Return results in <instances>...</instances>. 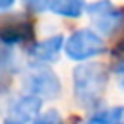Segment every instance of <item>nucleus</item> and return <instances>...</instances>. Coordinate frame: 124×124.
<instances>
[{"mask_svg": "<svg viewBox=\"0 0 124 124\" xmlns=\"http://www.w3.org/2000/svg\"><path fill=\"white\" fill-rule=\"evenodd\" d=\"M109 71L99 60H89L77 64L71 71V86L73 97L78 106L84 109H99L104 101V93L108 88Z\"/></svg>", "mask_w": 124, "mask_h": 124, "instance_id": "obj_1", "label": "nucleus"}, {"mask_svg": "<svg viewBox=\"0 0 124 124\" xmlns=\"http://www.w3.org/2000/svg\"><path fill=\"white\" fill-rule=\"evenodd\" d=\"M108 51L104 39L91 27H78L64 40V55L71 62H89Z\"/></svg>", "mask_w": 124, "mask_h": 124, "instance_id": "obj_2", "label": "nucleus"}, {"mask_svg": "<svg viewBox=\"0 0 124 124\" xmlns=\"http://www.w3.org/2000/svg\"><path fill=\"white\" fill-rule=\"evenodd\" d=\"M44 102L29 93H22L8 106L4 122L2 124H29L40 111Z\"/></svg>", "mask_w": 124, "mask_h": 124, "instance_id": "obj_7", "label": "nucleus"}, {"mask_svg": "<svg viewBox=\"0 0 124 124\" xmlns=\"http://www.w3.org/2000/svg\"><path fill=\"white\" fill-rule=\"evenodd\" d=\"M124 55V35L120 37V40L115 44V49H113V57H122Z\"/></svg>", "mask_w": 124, "mask_h": 124, "instance_id": "obj_13", "label": "nucleus"}, {"mask_svg": "<svg viewBox=\"0 0 124 124\" xmlns=\"http://www.w3.org/2000/svg\"><path fill=\"white\" fill-rule=\"evenodd\" d=\"M29 124H62V115L58 113V109L51 108L46 111H40Z\"/></svg>", "mask_w": 124, "mask_h": 124, "instance_id": "obj_11", "label": "nucleus"}, {"mask_svg": "<svg viewBox=\"0 0 124 124\" xmlns=\"http://www.w3.org/2000/svg\"><path fill=\"white\" fill-rule=\"evenodd\" d=\"M16 4V0H0V13H6Z\"/></svg>", "mask_w": 124, "mask_h": 124, "instance_id": "obj_14", "label": "nucleus"}, {"mask_svg": "<svg viewBox=\"0 0 124 124\" xmlns=\"http://www.w3.org/2000/svg\"><path fill=\"white\" fill-rule=\"evenodd\" d=\"M84 124H124V104L95 109Z\"/></svg>", "mask_w": 124, "mask_h": 124, "instance_id": "obj_9", "label": "nucleus"}, {"mask_svg": "<svg viewBox=\"0 0 124 124\" xmlns=\"http://www.w3.org/2000/svg\"><path fill=\"white\" fill-rule=\"evenodd\" d=\"M35 22L27 15H4L0 16V44L8 47H20L33 44Z\"/></svg>", "mask_w": 124, "mask_h": 124, "instance_id": "obj_5", "label": "nucleus"}, {"mask_svg": "<svg viewBox=\"0 0 124 124\" xmlns=\"http://www.w3.org/2000/svg\"><path fill=\"white\" fill-rule=\"evenodd\" d=\"M16 51L13 47L2 46L0 44V80L8 78L9 75H13L16 71Z\"/></svg>", "mask_w": 124, "mask_h": 124, "instance_id": "obj_10", "label": "nucleus"}, {"mask_svg": "<svg viewBox=\"0 0 124 124\" xmlns=\"http://www.w3.org/2000/svg\"><path fill=\"white\" fill-rule=\"evenodd\" d=\"M24 93L40 99L42 102L55 101L62 95V80L46 64H31L22 80Z\"/></svg>", "mask_w": 124, "mask_h": 124, "instance_id": "obj_3", "label": "nucleus"}, {"mask_svg": "<svg viewBox=\"0 0 124 124\" xmlns=\"http://www.w3.org/2000/svg\"><path fill=\"white\" fill-rule=\"evenodd\" d=\"M86 4V0H22V6L31 13H51L70 20L80 18Z\"/></svg>", "mask_w": 124, "mask_h": 124, "instance_id": "obj_6", "label": "nucleus"}, {"mask_svg": "<svg viewBox=\"0 0 124 124\" xmlns=\"http://www.w3.org/2000/svg\"><path fill=\"white\" fill-rule=\"evenodd\" d=\"M84 15L89 16L93 27L99 35L113 37L124 27V8L117 6L111 0H95L86 4Z\"/></svg>", "mask_w": 124, "mask_h": 124, "instance_id": "obj_4", "label": "nucleus"}, {"mask_svg": "<svg viewBox=\"0 0 124 124\" xmlns=\"http://www.w3.org/2000/svg\"><path fill=\"white\" fill-rule=\"evenodd\" d=\"M64 40L66 37L62 33H57V35H51L44 40H39V42H33L29 46V57L35 64H53L60 58V55L64 53Z\"/></svg>", "mask_w": 124, "mask_h": 124, "instance_id": "obj_8", "label": "nucleus"}, {"mask_svg": "<svg viewBox=\"0 0 124 124\" xmlns=\"http://www.w3.org/2000/svg\"><path fill=\"white\" fill-rule=\"evenodd\" d=\"M113 75H115V80H117L119 89L124 93V55L117 58L115 66H113Z\"/></svg>", "mask_w": 124, "mask_h": 124, "instance_id": "obj_12", "label": "nucleus"}]
</instances>
